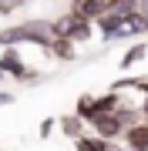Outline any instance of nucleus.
<instances>
[{"label":"nucleus","mask_w":148,"mask_h":151,"mask_svg":"<svg viewBox=\"0 0 148 151\" xmlns=\"http://www.w3.org/2000/svg\"><path fill=\"white\" fill-rule=\"evenodd\" d=\"M51 20L47 17H30L24 24H10V27H0V47H17V44H27V47H40L47 54L51 47Z\"/></svg>","instance_id":"f257e3e1"},{"label":"nucleus","mask_w":148,"mask_h":151,"mask_svg":"<svg viewBox=\"0 0 148 151\" xmlns=\"http://www.w3.org/2000/svg\"><path fill=\"white\" fill-rule=\"evenodd\" d=\"M0 67H4V74L14 77L17 84H37L40 81V70L24 60L20 47H4V50H0Z\"/></svg>","instance_id":"f03ea898"},{"label":"nucleus","mask_w":148,"mask_h":151,"mask_svg":"<svg viewBox=\"0 0 148 151\" xmlns=\"http://www.w3.org/2000/svg\"><path fill=\"white\" fill-rule=\"evenodd\" d=\"M118 104H121V94H118V91L81 94V97H77V104H74V114H77V118H84V121H91V118H98V114H111Z\"/></svg>","instance_id":"7ed1b4c3"},{"label":"nucleus","mask_w":148,"mask_h":151,"mask_svg":"<svg viewBox=\"0 0 148 151\" xmlns=\"http://www.w3.org/2000/svg\"><path fill=\"white\" fill-rule=\"evenodd\" d=\"M88 124L94 128V134L104 138V141H121V134H125V128H121V121L115 118V111L111 114H98V118H91Z\"/></svg>","instance_id":"20e7f679"},{"label":"nucleus","mask_w":148,"mask_h":151,"mask_svg":"<svg viewBox=\"0 0 148 151\" xmlns=\"http://www.w3.org/2000/svg\"><path fill=\"white\" fill-rule=\"evenodd\" d=\"M121 145H128L131 151H148V118H142L135 128H125Z\"/></svg>","instance_id":"39448f33"},{"label":"nucleus","mask_w":148,"mask_h":151,"mask_svg":"<svg viewBox=\"0 0 148 151\" xmlns=\"http://www.w3.org/2000/svg\"><path fill=\"white\" fill-rule=\"evenodd\" d=\"M71 14L84 17V20H98L108 14V0H71Z\"/></svg>","instance_id":"423d86ee"},{"label":"nucleus","mask_w":148,"mask_h":151,"mask_svg":"<svg viewBox=\"0 0 148 151\" xmlns=\"http://www.w3.org/2000/svg\"><path fill=\"white\" fill-rule=\"evenodd\" d=\"M47 54L54 57V60L71 64V60H77V44L67 40V37H54V40H51V47H47Z\"/></svg>","instance_id":"0eeeda50"},{"label":"nucleus","mask_w":148,"mask_h":151,"mask_svg":"<svg viewBox=\"0 0 148 151\" xmlns=\"http://www.w3.org/2000/svg\"><path fill=\"white\" fill-rule=\"evenodd\" d=\"M145 57H148V44H145V40H131V47L121 54V70H131V67H138Z\"/></svg>","instance_id":"6e6552de"},{"label":"nucleus","mask_w":148,"mask_h":151,"mask_svg":"<svg viewBox=\"0 0 148 151\" xmlns=\"http://www.w3.org/2000/svg\"><path fill=\"white\" fill-rule=\"evenodd\" d=\"M57 128L64 131L71 141H77L81 134H88V131H84V128H88V121H84V118H77V114H64V118H57Z\"/></svg>","instance_id":"1a4fd4ad"},{"label":"nucleus","mask_w":148,"mask_h":151,"mask_svg":"<svg viewBox=\"0 0 148 151\" xmlns=\"http://www.w3.org/2000/svg\"><path fill=\"white\" fill-rule=\"evenodd\" d=\"M115 118L121 121V128H135L145 114H142V108H135V104H118V108H115Z\"/></svg>","instance_id":"9d476101"},{"label":"nucleus","mask_w":148,"mask_h":151,"mask_svg":"<svg viewBox=\"0 0 148 151\" xmlns=\"http://www.w3.org/2000/svg\"><path fill=\"white\" fill-rule=\"evenodd\" d=\"M71 27H74V14H57L51 20V37H71Z\"/></svg>","instance_id":"9b49d317"},{"label":"nucleus","mask_w":148,"mask_h":151,"mask_svg":"<svg viewBox=\"0 0 148 151\" xmlns=\"http://www.w3.org/2000/svg\"><path fill=\"white\" fill-rule=\"evenodd\" d=\"M74 151H108V141L98 134H81L74 141Z\"/></svg>","instance_id":"f8f14e48"},{"label":"nucleus","mask_w":148,"mask_h":151,"mask_svg":"<svg viewBox=\"0 0 148 151\" xmlns=\"http://www.w3.org/2000/svg\"><path fill=\"white\" fill-rule=\"evenodd\" d=\"M135 10H138V0H108V14L115 17H128Z\"/></svg>","instance_id":"ddd939ff"},{"label":"nucleus","mask_w":148,"mask_h":151,"mask_svg":"<svg viewBox=\"0 0 148 151\" xmlns=\"http://www.w3.org/2000/svg\"><path fill=\"white\" fill-rule=\"evenodd\" d=\"M54 128H57V121H54V118H44V121H40V128H37V134L47 141L51 134H54Z\"/></svg>","instance_id":"4468645a"},{"label":"nucleus","mask_w":148,"mask_h":151,"mask_svg":"<svg viewBox=\"0 0 148 151\" xmlns=\"http://www.w3.org/2000/svg\"><path fill=\"white\" fill-rule=\"evenodd\" d=\"M138 17L145 24V34H148V0H138Z\"/></svg>","instance_id":"2eb2a0df"},{"label":"nucleus","mask_w":148,"mask_h":151,"mask_svg":"<svg viewBox=\"0 0 148 151\" xmlns=\"http://www.w3.org/2000/svg\"><path fill=\"white\" fill-rule=\"evenodd\" d=\"M17 101V94L14 91H4V87H0V108H7V104H14Z\"/></svg>","instance_id":"dca6fc26"},{"label":"nucleus","mask_w":148,"mask_h":151,"mask_svg":"<svg viewBox=\"0 0 148 151\" xmlns=\"http://www.w3.org/2000/svg\"><path fill=\"white\" fill-rule=\"evenodd\" d=\"M138 108H142V114L148 118V81H145V94H142V104H138Z\"/></svg>","instance_id":"f3484780"},{"label":"nucleus","mask_w":148,"mask_h":151,"mask_svg":"<svg viewBox=\"0 0 148 151\" xmlns=\"http://www.w3.org/2000/svg\"><path fill=\"white\" fill-rule=\"evenodd\" d=\"M108 151H131V148L121 145V141H108Z\"/></svg>","instance_id":"a211bd4d"},{"label":"nucleus","mask_w":148,"mask_h":151,"mask_svg":"<svg viewBox=\"0 0 148 151\" xmlns=\"http://www.w3.org/2000/svg\"><path fill=\"white\" fill-rule=\"evenodd\" d=\"M4 77H7V74H4V67H0V84H4Z\"/></svg>","instance_id":"6ab92c4d"},{"label":"nucleus","mask_w":148,"mask_h":151,"mask_svg":"<svg viewBox=\"0 0 148 151\" xmlns=\"http://www.w3.org/2000/svg\"><path fill=\"white\" fill-rule=\"evenodd\" d=\"M0 20H4V17H0Z\"/></svg>","instance_id":"aec40b11"},{"label":"nucleus","mask_w":148,"mask_h":151,"mask_svg":"<svg viewBox=\"0 0 148 151\" xmlns=\"http://www.w3.org/2000/svg\"><path fill=\"white\" fill-rule=\"evenodd\" d=\"M0 4H4V0H0Z\"/></svg>","instance_id":"412c9836"}]
</instances>
